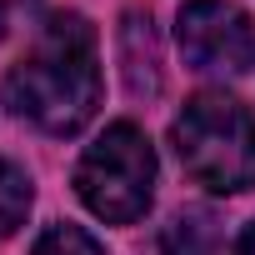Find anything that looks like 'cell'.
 <instances>
[{
  "label": "cell",
  "mask_w": 255,
  "mask_h": 255,
  "mask_svg": "<svg viewBox=\"0 0 255 255\" xmlns=\"http://www.w3.org/2000/svg\"><path fill=\"white\" fill-rule=\"evenodd\" d=\"M75 195L105 225H135L155 200V145L135 120H115L85 145Z\"/></svg>",
  "instance_id": "obj_3"
},
{
  "label": "cell",
  "mask_w": 255,
  "mask_h": 255,
  "mask_svg": "<svg viewBox=\"0 0 255 255\" xmlns=\"http://www.w3.org/2000/svg\"><path fill=\"white\" fill-rule=\"evenodd\" d=\"M175 155L210 195H240L255 185V115L225 90H200L170 125Z\"/></svg>",
  "instance_id": "obj_2"
},
{
  "label": "cell",
  "mask_w": 255,
  "mask_h": 255,
  "mask_svg": "<svg viewBox=\"0 0 255 255\" xmlns=\"http://www.w3.org/2000/svg\"><path fill=\"white\" fill-rule=\"evenodd\" d=\"M180 55L205 75H245L255 65V25L230 0H185L175 15Z\"/></svg>",
  "instance_id": "obj_4"
},
{
  "label": "cell",
  "mask_w": 255,
  "mask_h": 255,
  "mask_svg": "<svg viewBox=\"0 0 255 255\" xmlns=\"http://www.w3.org/2000/svg\"><path fill=\"white\" fill-rule=\"evenodd\" d=\"M120 65H125V85H130V95H155L160 90V45H155L150 10H125V25H120Z\"/></svg>",
  "instance_id": "obj_5"
},
{
  "label": "cell",
  "mask_w": 255,
  "mask_h": 255,
  "mask_svg": "<svg viewBox=\"0 0 255 255\" xmlns=\"http://www.w3.org/2000/svg\"><path fill=\"white\" fill-rule=\"evenodd\" d=\"M30 200H35V185H30L25 165H15V160L0 155V240H10V235L25 225Z\"/></svg>",
  "instance_id": "obj_6"
},
{
  "label": "cell",
  "mask_w": 255,
  "mask_h": 255,
  "mask_svg": "<svg viewBox=\"0 0 255 255\" xmlns=\"http://www.w3.org/2000/svg\"><path fill=\"white\" fill-rule=\"evenodd\" d=\"M30 255H105V245L85 225H45Z\"/></svg>",
  "instance_id": "obj_7"
},
{
  "label": "cell",
  "mask_w": 255,
  "mask_h": 255,
  "mask_svg": "<svg viewBox=\"0 0 255 255\" xmlns=\"http://www.w3.org/2000/svg\"><path fill=\"white\" fill-rule=\"evenodd\" d=\"M235 255H255V220L240 230V240H235Z\"/></svg>",
  "instance_id": "obj_9"
},
{
  "label": "cell",
  "mask_w": 255,
  "mask_h": 255,
  "mask_svg": "<svg viewBox=\"0 0 255 255\" xmlns=\"http://www.w3.org/2000/svg\"><path fill=\"white\" fill-rule=\"evenodd\" d=\"M5 105L45 135H75L90 125L100 105V45L85 15L60 10L35 30L30 50L5 75Z\"/></svg>",
  "instance_id": "obj_1"
},
{
  "label": "cell",
  "mask_w": 255,
  "mask_h": 255,
  "mask_svg": "<svg viewBox=\"0 0 255 255\" xmlns=\"http://www.w3.org/2000/svg\"><path fill=\"white\" fill-rule=\"evenodd\" d=\"M30 10H35V0H0V35H10Z\"/></svg>",
  "instance_id": "obj_8"
}]
</instances>
